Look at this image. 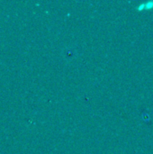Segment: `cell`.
Listing matches in <instances>:
<instances>
[{
	"instance_id": "6da1fadb",
	"label": "cell",
	"mask_w": 153,
	"mask_h": 154,
	"mask_svg": "<svg viewBox=\"0 0 153 154\" xmlns=\"http://www.w3.org/2000/svg\"><path fill=\"white\" fill-rule=\"evenodd\" d=\"M151 8H153V2H151V1L143 3L142 5H139L138 6V10H142V9H151Z\"/></svg>"
}]
</instances>
